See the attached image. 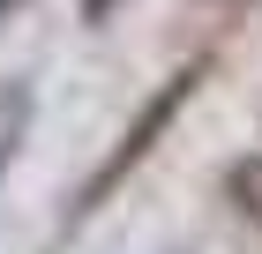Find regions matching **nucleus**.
Masks as SVG:
<instances>
[{
    "label": "nucleus",
    "mask_w": 262,
    "mask_h": 254,
    "mask_svg": "<svg viewBox=\"0 0 262 254\" xmlns=\"http://www.w3.org/2000/svg\"><path fill=\"white\" fill-rule=\"evenodd\" d=\"M30 112H38V98H30V82H23V75H8V82H0V172L15 165L23 135H30Z\"/></svg>",
    "instance_id": "f03ea898"
},
{
    "label": "nucleus",
    "mask_w": 262,
    "mask_h": 254,
    "mask_svg": "<svg viewBox=\"0 0 262 254\" xmlns=\"http://www.w3.org/2000/svg\"><path fill=\"white\" fill-rule=\"evenodd\" d=\"M217 8H225V0H217Z\"/></svg>",
    "instance_id": "39448f33"
},
{
    "label": "nucleus",
    "mask_w": 262,
    "mask_h": 254,
    "mask_svg": "<svg viewBox=\"0 0 262 254\" xmlns=\"http://www.w3.org/2000/svg\"><path fill=\"white\" fill-rule=\"evenodd\" d=\"M23 8H30V0H0V22H8V15H23Z\"/></svg>",
    "instance_id": "20e7f679"
},
{
    "label": "nucleus",
    "mask_w": 262,
    "mask_h": 254,
    "mask_svg": "<svg viewBox=\"0 0 262 254\" xmlns=\"http://www.w3.org/2000/svg\"><path fill=\"white\" fill-rule=\"evenodd\" d=\"M195 75H202V67H180V75L165 82L158 98L142 105V120H135V127H127V135H120V150H113V157H105V165H98V172H90V187H82V202H75V210H98V202L113 195V187H120L127 172H135L142 157H150V142H158L165 127H172V112H180V105L195 98Z\"/></svg>",
    "instance_id": "f257e3e1"
},
{
    "label": "nucleus",
    "mask_w": 262,
    "mask_h": 254,
    "mask_svg": "<svg viewBox=\"0 0 262 254\" xmlns=\"http://www.w3.org/2000/svg\"><path fill=\"white\" fill-rule=\"evenodd\" d=\"M225 195H232V210H240L247 224L262 232V150H255V157H240V165L225 172Z\"/></svg>",
    "instance_id": "7ed1b4c3"
}]
</instances>
